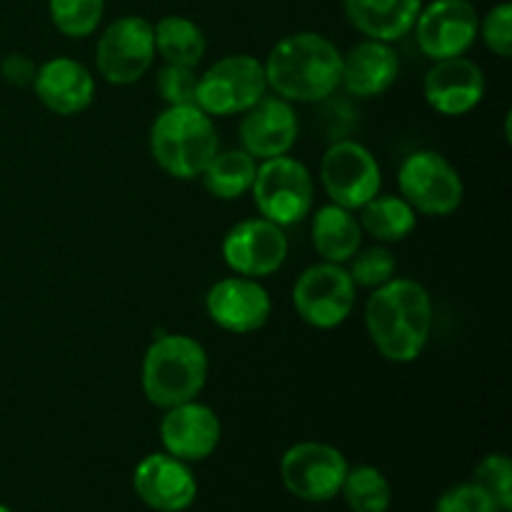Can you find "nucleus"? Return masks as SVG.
Wrapping results in <instances>:
<instances>
[{"instance_id": "16", "label": "nucleus", "mask_w": 512, "mask_h": 512, "mask_svg": "<svg viewBox=\"0 0 512 512\" xmlns=\"http://www.w3.org/2000/svg\"><path fill=\"white\" fill-rule=\"evenodd\" d=\"M298 113L280 95H263L250 110H245L238 125L240 145L255 160H270L288 155L298 140Z\"/></svg>"}, {"instance_id": "13", "label": "nucleus", "mask_w": 512, "mask_h": 512, "mask_svg": "<svg viewBox=\"0 0 512 512\" xmlns=\"http://www.w3.org/2000/svg\"><path fill=\"white\" fill-rule=\"evenodd\" d=\"M220 250H223L225 265L235 275L260 280L283 268L290 243L280 225L265 218H248L225 233Z\"/></svg>"}, {"instance_id": "5", "label": "nucleus", "mask_w": 512, "mask_h": 512, "mask_svg": "<svg viewBox=\"0 0 512 512\" xmlns=\"http://www.w3.org/2000/svg\"><path fill=\"white\" fill-rule=\"evenodd\" d=\"M263 95H268L263 60L235 53L215 60L203 75H198L195 105L210 118H228L243 115Z\"/></svg>"}, {"instance_id": "18", "label": "nucleus", "mask_w": 512, "mask_h": 512, "mask_svg": "<svg viewBox=\"0 0 512 512\" xmlns=\"http://www.w3.org/2000/svg\"><path fill=\"white\" fill-rule=\"evenodd\" d=\"M485 73L475 60L448 58L435 60L423 80L425 103L440 115L460 118L480 105L485 95Z\"/></svg>"}, {"instance_id": "19", "label": "nucleus", "mask_w": 512, "mask_h": 512, "mask_svg": "<svg viewBox=\"0 0 512 512\" xmlns=\"http://www.w3.org/2000/svg\"><path fill=\"white\" fill-rule=\"evenodd\" d=\"M33 90L50 113L70 118L85 113L93 105L95 78L80 60L58 55L38 65Z\"/></svg>"}, {"instance_id": "6", "label": "nucleus", "mask_w": 512, "mask_h": 512, "mask_svg": "<svg viewBox=\"0 0 512 512\" xmlns=\"http://www.w3.org/2000/svg\"><path fill=\"white\" fill-rule=\"evenodd\" d=\"M253 200L260 218L288 228L303 223L313 210L315 183L305 163L290 155L260 160L253 180Z\"/></svg>"}, {"instance_id": "3", "label": "nucleus", "mask_w": 512, "mask_h": 512, "mask_svg": "<svg viewBox=\"0 0 512 512\" xmlns=\"http://www.w3.org/2000/svg\"><path fill=\"white\" fill-rule=\"evenodd\" d=\"M208 370V353L198 340L185 333H158L140 365L145 400L160 410L198 400L208 383Z\"/></svg>"}, {"instance_id": "9", "label": "nucleus", "mask_w": 512, "mask_h": 512, "mask_svg": "<svg viewBox=\"0 0 512 512\" xmlns=\"http://www.w3.org/2000/svg\"><path fill=\"white\" fill-rule=\"evenodd\" d=\"M320 180L330 203L345 210H360L383 188L378 158L358 140H335L320 160Z\"/></svg>"}, {"instance_id": "26", "label": "nucleus", "mask_w": 512, "mask_h": 512, "mask_svg": "<svg viewBox=\"0 0 512 512\" xmlns=\"http://www.w3.org/2000/svg\"><path fill=\"white\" fill-rule=\"evenodd\" d=\"M340 495L350 512H388L393 503V490L388 478L373 465L348 468Z\"/></svg>"}, {"instance_id": "30", "label": "nucleus", "mask_w": 512, "mask_h": 512, "mask_svg": "<svg viewBox=\"0 0 512 512\" xmlns=\"http://www.w3.org/2000/svg\"><path fill=\"white\" fill-rule=\"evenodd\" d=\"M158 93L165 105H195L198 73L185 65H168L158 70Z\"/></svg>"}, {"instance_id": "12", "label": "nucleus", "mask_w": 512, "mask_h": 512, "mask_svg": "<svg viewBox=\"0 0 512 512\" xmlns=\"http://www.w3.org/2000/svg\"><path fill=\"white\" fill-rule=\"evenodd\" d=\"M478 28L480 15L470 0H433L420 8L413 33L420 53L435 63L468 53L478 40Z\"/></svg>"}, {"instance_id": "27", "label": "nucleus", "mask_w": 512, "mask_h": 512, "mask_svg": "<svg viewBox=\"0 0 512 512\" xmlns=\"http://www.w3.org/2000/svg\"><path fill=\"white\" fill-rule=\"evenodd\" d=\"M48 15L58 33L83 40L103 23L105 0H48Z\"/></svg>"}, {"instance_id": "32", "label": "nucleus", "mask_w": 512, "mask_h": 512, "mask_svg": "<svg viewBox=\"0 0 512 512\" xmlns=\"http://www.w3.org/2000/svg\"><path fill=\"white\" fill-rule=\"evenodd\" d=\"M435 512H498V508L478 483H458L440 495Z\"/></svg>"}, {"instance_id": "29", "label": "nucleus", "mask_w": 512, "mask_h": 512, "mask_svg": "<svg viewBox=\"0 0 512 512\" xmlns=\"http://www.w3.org/2000/svg\"><path fill=\"white\" fill-rule=\"evenodd\" d=\"M473 483H478L498 512H512V463L505 453H490L475 468Z\"/></svg>"}, {"instance_id": "14", "label": "nucleus", "mask_w": 512, "mask_h": 512, "mask_svg": "<svg viewBox=\"0 0 512 512\" xmlns=\"http://www.w3.org/2000/svg\"><path fill=\"white\" fill-rule=\"evenodd\" d=\"M205 310H208V318L225 333L250 335L268 325L273 315V300L260 280L230 275L208 290Z\"/></svg>"}, {"instance_id": "21", "label": "nucleus", "mask_w": 512, "mask_h": 512, "mask_svg": "<svg viewBox=\"0 0 512 512\" xmlns=\"http://www.w3.org/2000/svg\"><path fill=\"white\" fill-rule=\"evenodd\" d=\"M423 0H343V13L360 35L395 43L413 33Z\"/></svg>"}, {"instance_id": "11", "label": "nucleus", "mask_w": 512, "mask_h": 512, "mask_svg": "<svg viewBox=\"0 0 512 512\" xmlns=\"http://www.w3.org/2000/svg\"><path fill=\"white\" fill-rule=\"evenodd\" d=\"M348 468V460L338 448L305 440L283 453L280 478L285 490L303 503H328L340 495Z\"/></svg>"}, {"instance_id": "20", "label": "nucleus", "mask_w": 512, "mask_h": 512, "mask_svg": "<svg viewBox=\"0 0 512 512\" xmlns=\"http://www.w3.org/2000/svg\"><path fill=\"white\" fill-rule=\"evenodd\" d=\"M398 75L400 58L393 43L365 38L343 55L340 88L353 98H378L393 88Z\"/></svg>"}, {"instance_id": "23", "label": "nucleus", "mask_w": 512, "mask_h": 512, "mask_svg": "<svg viewBox=\"0 0 512 512\" xmlns=\"http://www.w3.org/2000/svg\"><path fill=\"white\" fill-rule=\"evenodd\" d=\"M155 55L168 65L198 68L208 53V38L195 20L185 15H165L153 25Z\"/></svg>"}, {"instance_id": "10", "label": "nucleus", "mask_w": 512, "mask_h": 512, "mask_svg": "<svg viewBox=\"0 0 512 512\" xmlns=\"http://www.w3.org/2000/svg\"><path fill=\"white\" fill-rule=\"evenodd\" d=\"M355 288L348 268L338 263H318L305 268L293 285L295 313L318 330H333L353 315Z\"/></svg>"}, {"instance_id": "2", "label": "nucleus", "mask_w": 512, "mask_h": 512, "mask_svg": "<svg viewBox=\"0 0 512 512\" xmlns=\"http://www.w3.org/2000/svg\"><path fill=\"white\" fill-rule=\"evenodd\" d=\"M343 53L323 33L285 35L263 60L268 88L288 103H323L340 88Z\"/></svg>"}, {"instance_id": "17", "label": "nucleus", "mask_w": 512, "mask_h": 512, "mask_svg": "<svg viewBox=\"0 0 512 512\" xmlns=\"http://www.w3.org/2000/svg\"><path fill=\"white\" fill-rule=\"evenodd\" d=\"M223 438V425L213 408L190 400L165 410L160 420V443L165 453L183 463H200L218 450Z\"/></svg>"}, {"instance_id": "4", "label": "nucleus", "mask_w": 512, "mask_h": 512, "mask_svg": "<svg viewBox=\"0 0 512 512\" xmlns=\"http://www.w3.org/2000/svg\"><path fill=\"white\" fill-rule=\"evenodd\" d=\"M218 150L213 118L198 105H168L150 125V155L178 180L200 178Z\"/></svg>"}, {"instance_id": "34", "label": "nucleus", "mask_w": 512, "mask_h": 512, "mask_svg": "<svg viewBox=\"0 0 512 512\" xmlns=\"http://www.w3.org/2000/svg\"><path fill=\"white\" fill-rule=\"evenodd\" d=\"M0 512H13V510H10L8 505H3V503H0Z\"/></svg>"}, {"instance_id": "31", "label": "nucleus", "mask_w": 512, "mask_h": 512, "mask_svg": "<svg viewBox=\"0 0 512 512\" xmlns=\"http://www.w3.org/2000/svg\"><path fill=\"white\" fill-rule=\"evenodd\" d=\"M478 35L488 45V50L508 60L512 55V5L498 3L493 10H488V15L480 20Z\"/></svg>"}, {"instance_id": "22", "label": "nucleus", "mask_w": 512, "mask_h": 512, "mask_svg": "<svg viewBox=\"0 0 512 512\" xmlns=\"http://www.w3.org/2000/svg\"><path fill=\"white\" fill-rule=\"evenodd\" d=\"M310 240H313L315 253L325 263L345 265L363 245V228H360L353 210L330 203L313 215Z\"/></svg>"}, {"instance_id": "8", "label": "nucleus", "mask_w": 512, "mask_h": 512, "mask_svg": "<svg viewBox=\"0 0 512 512\" xmlns=\"http://www.w3.org/2000/svg\"><path fill=\"white\" fill-rule=\"evenodd\" d=\"M155 60L153 23L143 15L115 18L95 45V68L110 85H133L148 75Z\"/></svg>"}, {"instance_id": "7", "label": "nucleus", "mask_w": 512, "mask_h": 512, "mask_svg": "<svg viewBox=\"0 0 512 512\" xmlns=\"http://www.w3.org/2000/svg\"><path fill=\"white\" fill-rule=\"evenodd\" d=\"M398 188L415 213L430 218H448L465 200L458 168L435 150H415L400 163Z\"/></svg>"}, {"instance_id": "33", "label": "nucleus", "mask_w": 512, "mask_h": 512, "mask_svg": "<svg viewBox=\"0 0 512 512\" xmlns=\"http://www.w3.org/2000/svg\"><path fill=\"white\" fill-rule=\"evenodd\" d=\"M35 73H38V65L25 53H10L0 60V75H3L5 83L15 85V88H28V85H33Z\"/></svg>"}, {"instance_id": "1", "label": "nucleus", "mask_w": 512, "mask_h": 512, "mask_svg": "<svg viewBox=\"0 0 512 512\" xmlns=\"http://www.w3.org/2000/svg\"><path fill=\"white\" fill-rule=\"evenodd\" d=\"M370 343L390 363L408 365L423 355L433 335V298L418 280L393 278L365 303Z\"/></svg>"}, {"instance_id": "28", "label": "nucleus", "mask_w": 512, "mask_h": 512, "mask_svg": "<svg viewBox=\"0 0 512 512\" xmlns=\"http://www.w3.org/2000/svg\"><path fill=\"white\" fill-rule=\"evenodd\" d=\"M350 278H353L355 288L375 290L380 285L390 283L398 270V260L383 245H373V248H360L353 258L348 260Z\"/></svg>"}, {"instance_id": "25", "label": "nucleus", "mask_w": 512, "mask_h": 512, "mask_svg": "<svg viewBox=\"0 0 512 512\" xmlns=\"http://www.w3.org/2000/svg\"><path fill=\"white\" fill-rule=\"evenodd\" d=\"M255 173H258V160L245 153L243 148L218 150L203 170V185L213 198L218 200H238L253 188Z\"/></svg>"}, {"instance_id": "24", "label": "nucleus", "mask_w": 512, "mask_h": 512, "mask_svg": "<svg viewBox=\"0 0 512 512\" xmlns=\"http://www.w3.org/2000/svg\"><path fill=\"white\" fill-rule=\"evenodd\" d=\"M358 223L378 243H403L418 225V213L403 195L378 193L360 208Z\"/></svg>"}, {"instance_id": "15", "label": "nucleus", "mask_w": 512, "mask_h": 512, "mask_svg": "<svg viewBox=\"0 0 512 512\" xmlns=\"http://www.w3.org/2000/svg\"><path fill=\"white\" fill-rule=\"evenodd\" d=\"M133 490L155 512H183L198 498V480L188 463L163 453H150L135 465Z\"/></svg>"}]
</instances>
